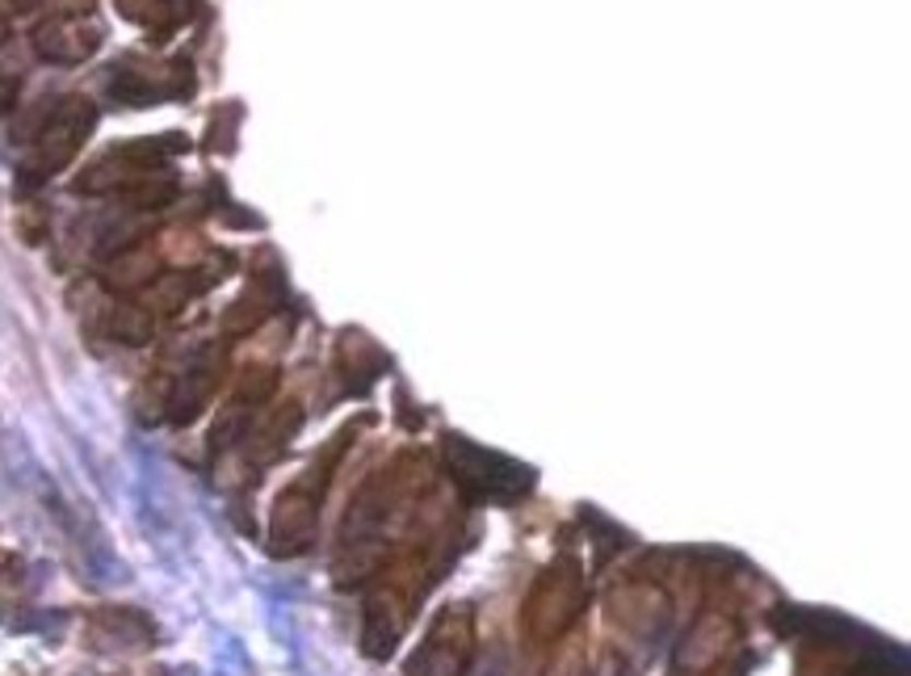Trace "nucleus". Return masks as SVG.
<instances>
[{
	"label": "nucleus",
	"instance_id": "20e7f679",
	"mask_svg": "<svg viewBox=\"0 0 911 676\" xmlns=\"http://www.w3.org/2000/svg\"><path fill=\"white\" fill-rule=\"evenodd\" d=\"M114 336H118V341H127V345H143V341L152 336V316H147V311H139V307L118 311V316H114Z\"/></svg>",
	"mask_w": 911,
	"mask_h": 676
},
{
	"label": "nucleus",
	"instance_id": "7ed1b4c3",
	"mask_svg": "<svg viewBox=\"0 0 911 676\" xmlns=\"http://www.w3.org/2000/svg\"><path fill=\"white\" fill-rule=\"evenodd\" d=\"M102 26L84 22V17H55L43 29H34V51L51 63H81L97 51Z\"/></svg>",
	"mask_w": 911,
	"mask_h": 676
},
{
	"label": "nucleus",
	"instance_id": "f03ea898",
	"mask_svg": "<svg viewBox=\"0 0 911 676\" xmlns=\"http://www.w3.org/2000/svg\"><path fill=\"white\" fill-rule=\"evenodd\" d=\"M471 660V622L466 614H446L433 626L429 643L412 660V676H462Z\"/></svg>",
	"mask_w": 911,
	"mask_h": 676
},
{
	"label": "nucleus",
	"instance_id": "f257e3e1",
	"mask_svg": "<svg viewBox=\"0 0 911 676\" xmlns=\"http://www.w3.org/2000/svg\"><path fill=\"white\" fill-rule=\"evenodd\" d=\"M93 122H97V114H93L88 102H81V97L59 102V106L47 114L43 131L34 135V161L26 164V173H29L26 181H47L51 173H59L63 164L81 152V143L88 139V131H93Z\"/></svg>",
	"mask_w": 911,
	"mask_h": 676
},
{
	"label": "nucleus",
	"instance_id": "39448f33",
	"mask_svg": "<svg viewBox=\"0 0 911 676\" xmlns=\"http://www.w3.org/2000/svg\"><path fill=\"white\" fill-rule=\"evenodd\" d=\"M17 93H22V81H17V76H9V72H0V114H4V109H13Z\"/></svg>",
	"mask_w": 911,
	"mask_h": 676
}]
</instances>
